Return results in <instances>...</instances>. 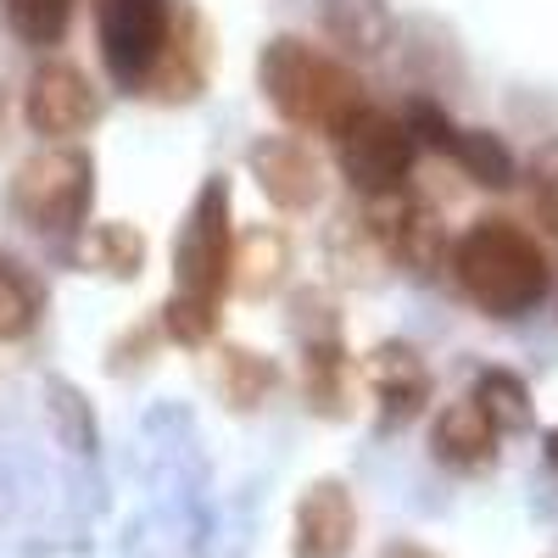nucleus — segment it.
Instances as JSON below:
<instances>
[{
    "mask_svg": "<svg viewBox=\"0 0 558 558\" xmlns=\"http://www.w3.org/2000/svg\"><path fill=\"white\" fill-rule=\"evenodd\" d=\"M229 268H235V241H229V184L207 179L202 196L184 218V235L173 246V279L179 291L168 302V336L196 347L213 336V307L229 286Z\"/></svg>",
    "mask_w": 558,
    "mask_h": 558,
    "instance_id": "f257e3e1",
    "label": "nucleus"
},
{
    "mask_svg": "<svg viewBox=\"0 0 558 558\" xmlns=\"http://www.w3.org/2000/svg\"><path fill=\"white\" fill-rule=\"evenodd\" d=\"M452 274L486 313L514 318V313L536 307L547 291V252L514 218H481L458 235Z\"/></svg>",
    "mask_w": 558,
    "mask_h": 558,
    "instance_id": "f03ea898",
    "label": "nucleus"
},
{
    "mask_svg": "<svg viewBox=\"0 0 558 558\" xmlns=\"http://www.w3.org/2000/svg\"><path fill=\"white\" fill-rule=\"evenodd\" d=\"M257 73H263V96L274 101V112L296 129L341 134V123L357 112V78L336 57L313 51V45H302L291 34L268 39Z\"/></svg>",
    "mask_w": 558,
    "mask_h": 558,
    "instance_id": "7ed1b4c3",
    "label": "nucleus"
},
{
    "mask_svg": "<svg viewBox=\"0 0 558 558\" xmlns=\"http://www.w3.org/2000/svg\"><path fill=\"white\" fill-rule=\"evenodd\" d=\"M96 196V168L84 151H39L12 179V207L39 235H73Z\"/></svg>",
    "mask_w": 558,
    "mask_h": 558,
    "instance_id": "20e7f679",
    "label": "nucleus"
},
{
    "mask_svg": "<svg viewBox=\"0 0 558 558\" xmlns=\"http://www.w3.org/2000/svg\"><path fill=\"white\" fill-rule=\"evenodd\" d=\"M101 62L123 89H140L168 57L173 0H96Z\"/></svg>",
    "mask_w": 558,
    "mask_h": 558,
    "instance_id": "39448f33",
    "label": "nucleus"
},
{
    "mask_svg": "<svg viewBox=\"0 0 558 558\" xmlns=\"http://www.w3.org/2000/svg\"><path fill=\"white\" fill-rule=\"evenodd\" d=\"M341 168L357 191L368 196H397L402 179L413 168V134L402 118L380 112V107H357L347 123H341Z\"/></svg>",
    "mask_w": 558,
    "mask_h": 558,
    "instance_id": "423d86ee",
    "label": "nucleus"
},
{
    "mask_svg": "<svg viewBox=\"0 0 558 558\" xmlns=\"http://www.w3.org/2000/svg\"><path fill=\"white\" fill-rule=\"evenodd\" d=\"M28 129L45 134V140H68L78 129L96 123L101 101L96 89H89V78L73 68V62H45L34 78H28Z\"/></svg>",
    "mask_w": 558,
    "mask_h": 558,
    "instance_id": "0eeeda50",
    "label": "nucleus"
},
{
    "mask_svg": "<svg viewBox=\"0 0 558 558\" xmlns=\"http://www.w3.org/2000/svg\"><path fill=\"white\" fill-rule=\"evenodd\" d=\"M352 531V492L341 481H313L296 502V558H347Z\"/></svg>",
    "mask_w": 558,
    "mask_h": 558,
    "instance_id": "6e6552de",
    "label": "nucleus"
},
{
    "mask_svg": "<svg viewBox=\"0 0 558 558\" xmlns=\"http://www.w3.org/2000/svg\"><path fill=\"white\" fill-rule=\"evenodd\" d=\"M363 380H368V391H375L386 425H402V418H413L418 408H425V397H430V368H425V357H418L413 347H402V341H386V347L368 352Z\"/></svg>",
    "mask_w": 558,
    "mask_h": 558,
    "instance_id": "1a4fd4ad",
    "label": "nucleus"
},
{
    "mask_svg": "<svg viewBox=\"0 0 558 558\" xmlns=\"http://www.w3.org/2000/svg\"><path fill=\"white\" fill-rule=\"evenodd\" d=\"M246 162H252V173H257L268 202L291 207V213H302V207L318 202V162H313V151L302 146V140L268 134V140H257V146H252Z\"/></svg>",
    "mask_w": 558,
    "mask_h": 558,
    "instance_id": "9d476101",
    "label": "nucleus"
},
{
    "mask_svg": "<svg viewBox=\"0 0 558 558\" xmlns=\"http://www.w3.org/2000/svg\"><path fill=\"white\" fill-rule=\"evenodd\" d=\"M430 452L452 470H481V463L497 458V425L486 418V408L475 397H458L436 413V430H430Z\"/></svg>",
    "mask_w": 558,
    "mask_h": 558,
    "instance_id": "9b49d317",
    "label": "nucleus"
},
{
    "mask_svg": "<svg viewBox=\"0 0 558 558\" xmlns=\"http://www.w3.org/2000/svg\"><path fill=\"white\" fill-rule=\"evenodd\" d=\"M375 229L391 257L413 263V268H430L441 257V223L425 202H408V196H386L375 213Z\"/></svg>",
    "mask_w": 558,
    "mask_h": 558,
    "instance_id": "f8f14e48",
    "label": "nucleus"
},
{
    "mask_svg": "<svg viewBox=\"0 0 558 558\" xmlns=\"http://www.w3.org/2000/svg\"><path fill=\"white\" fill-rule=\"evenodd\" d=\"M391 7L386 0H324V34L357 57H375L391 45Z\"/></svg>",
    "mask_w": 558,
    "mask_h": 558,
    "instance_id": "ddd939ff",
    "label": "nucleus"
},
{
    "mask_svg": "<svg viewBox=\"0 0 558 558\" xmlns=\"http://www.w3.org/2000/svg\"><path fill=\"white\" fill-rule=\"evenodd\" d=\"M447 151L463 162V173H470L475 184H492V191L514 184V157H508V146L497 134H486V129H458Z\"/></svg>",
    "mask_w": 558,
    "mask_h": 558,
    "instance_id": "4468645a",
    "label": "nucleus"
},
{
    "mask_svg": "<svg viewBox=\"0 0 558 558\" xmlns=\"http://www.w3.org/2000/svg\"><path fill=\"white\" fill-rule=\"evenodd\" d=\"M475 402L486 408V418L497 430H525L531 425V391L520 375H508V368H486L481 386H475Z\"/></svg>",
    "mask_w": 558,
    "mask_h": 558,
    "instance_id": "2eb2a0df",
    "label": "nucleus"
},
{
    "mask_svg": "<svg viewBox=\"0 0 558 558\" xmlns=\"http://www.w3.org/2000/svg\"><path fill=\"white\" fill-rule=\"evenodd\" d=\"M0 12H7V28L23 45H57L68 34L73 0H0Z\"/></svg>",
    "mask_w": 558,
    "mask_h": 558,
    "instance_id": "dca6fc26",
    "label": "nucleus"
},
{
    "mask_svg": "<svg viewBox=\"0 0 558 558\" xmlns=\"http://www.w3.org/2000/svg\"><path fill=\"white\" fill-rule=\"evenodd\" d=\"M84 257L112 279H129V274H140V263H146V241H140L129 223H101V229H89Z\"/></svg>",
    "mask_w": 558,
    "mask_h": 558,
    "instance_id": "f3484780",
    "label": "nucleus"
},
{
    "mask_svg": "<svg viewBox=\"0 0 558 558\" xmlns=\"http://www.w3.org/2000/svg\"><path fill=\"white\" fill-rule=\"evenodd\" d=\"M34 318H39V291H34V279L0 257V341H17L34 330Z\"/></svg>",
    "mask_w": 558,
    "mask_h": 558,
    "instance_id": "a211bd4d",
    "label": "nucleus"
},
{
    "mask_svg": "<svg viewBox=\"0 0 558 558\" xmlns=\"http://www.w3.org/2000/svg\"><path fill=\"white\" fill-rule=\"evenodd\" d=\"M218 357H223V363H218V386H223V397L235 402V408H257L263 391L274 386V368H268L263 357H252L246 347H223Z\"/></svg>",
    "mask_w": 558,
    "mask_h": 558,
    "instance_id": "6ab92c4d",
    "label": "nucleus"
},
{
    "mask_svg": "<svg viewBox=\"0 0 558 558\" xmlns=\"http://www.w3.org/2000/svg\"><path fill=\"white\" fill-rule=\"evenodd\" d=\"M235 268H246L241 291H252V296L279 286V274H286V241L268 235V229H257V235H246V257H235Z\"/></svg>",
    "mask_w": 558,
    "mask_h": 558,
    "instance_id": "aec40b11",
    "label": "nucleus"
},
{
    "mask_svg": "<svg viewBox=\"0 0 558 558\" xmlns=\"http://www.w3.org/2000/svg\"><path fill=\"white\" fill-rule=\"evenodd\" d=\"M531 184H536V202L547 207V218L558 223V146H542V157L531 168Z\"/></svg>",
    "mask_w": 558,
    "mask_h": 558,
    "instance_id": "412c9836",
    "label": "nucleus"
},
{
    "mask_svg": "<svg viewBox=\"0 0 558 558\" xmlns=\"http://www.w3.org/2000/svg\"><path fill=\"white\" fill-rule=\"evenodd\" d=\"M380 558H436V553L418 542H391V547H380Z\"/></svg>",
    "mask_w": 558,
    "mask_h": 558,
    "instance_id": "4be33fe9",
    "label": "nucleus"
},
{
    "mask_svg": "<svg viewBox=\"0 0 558 558\" xmlns=\"http://www.w3.org/2000/svg\"><path fill=\"white\" fill-rule=\"evenodd\" d=\"M547 458H553V470H558V430L547 436Z\"/></svg>",
    "mask_w": 558,
    "mask_h": 558,
    "instance_id": "5701e85b",
    "label": "nucleus"
},
{
    "mask_svg": "<svg viewBox=\"0 0 558 558\" xmlns=\"http://www.w3.org/2000/svg\"><path fill=\"white\" fill-rule=\"evenodd\" d=\"M0 134H7V96H0Z\"/></svg>",
    "mask_w": 558,
    "mask_h": 558,
    "instance_id": "b1692460",
    "label": "nucleus"
}]
</instances>
